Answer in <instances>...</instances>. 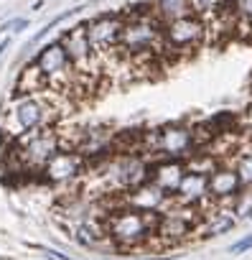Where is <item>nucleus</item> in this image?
<instances>
[{"label": "nucleus", "instance_id": "obj_1", "mask_svg": "<svg viewBox=\"0 0 252 260\" xmlns=\"http://www.w3.org/2000/svg\"><path fill=\"white\" fill-rule=\"evenodd\" d=\"M161 212H138L130 207H115L107 217V240L117 250H143L156 242Z\"/></svg>", "mask_w": 252, "mask_h": 260}, {"label": "nucleus", "instance_id": "obj_2", "mask_svg": "<svg viewBox=\"0 0 252 260\" xmlns=\"http://www.w3.org/2000/svg\"><path fill=\"white\" fill-rule=\"evenodd\" d=\"M117 54L130 59H153L163 54V23L156 16V11L140 16H125Z\"/></svg>", "mask_w": 252, "mask_h": 260}, {"label": "nucleus", "instance_id": "obj_3", "mask_svg": "<svg viewBox=\"0 0 252 260\" xmlns=\"http://www.w3.org/2000/svg\"><path fill=\"white\" fill-rule=\"evenodd\" d=\"M146 141H151V158L186 161L196 151H201L196 125H186V122H168V125L153 130V133H146Z\"/></svg>", "mask_w": 252, "mask_h": 260}, {"label": "nucleus", "instance_id": "obj_4", "mask_svg": "<svg viewBox=\"0 0 252 260\" xmlns=\"http://www.w3.org/2000/svg\"><path fill=\"white\" fill-rule=\"evenodd\" d=\"M54 115H56V107L51 102H46L44 94L18 97L11 110V127H6V130H8V136L18 138V136L31 133V130H39V127H51Z\"/></svg>", "mask_w": 252, "mask_h": 260}, {"label": "nucleus", "instance_id": "obj_5", "mask_svg": "<svg viewBox=\"0 0 252 260\" xmlns=\"http://www.w3.org/2000/svg\"><path fill=\"white\" fill-rule=\"evenodd\" d=\"M204 41H206V21L196 13L163 23V54H171V56L191 54Z\"/></svg>", "mask_w": 252, "mask_h": 260}, {"label": "nucleus", "instance_id": "obj_6", "mask_svg": "<svg viewBox=\"0 0 252 260\" xmlns=\"http://www.w3.org/2000/svg\"><path fill=\"white\" fill-rule=\"evenodd\" d=\"M33 64L41 69V74L46 77V82H49L51 89H66L74 82V77H79V72L74 69V64H71V59H69V54L61 46L59 39L44 44L36 51Z\"/></svg>", "mask_w": 252, "mask_h": 260}, {"label": "nucleus", "instance_id": "obj_7", "mask_svg": "<svg viewBox=\"0 0 252 260\" xmlns=\"http://www.w3.org/2000/svg\"><path fill=\"white\" fill-rule=\"evenodd\" d=\"M89 41L97 51L99 59L117 54L120 49V39H122V28H125V16L122 13H99L92 21H84Z\"/></svg>", "mask_w": 252, "mask_h": 260}, {"label": "nucleus", "instance_id": "obj_8", "mask_svg": "<svg viewBox=\"0 0 252 260\" xmlns=\"http://www.w3.org/2000/svg\"><path fill=\"white\" fill-rule=\"evenodd\" d=\"M59 41H61V46L66 49V54H69L74 69H77L82 77H87V74H92V72L97 69L99 56H97V51H94V46H92V41H89V34H87V26H84V23H77V26L66 28V31L59 36Z\"/></svg>", "mask_w": 252, "mask_h": 260}, {"label": "nucleus", "instance_id": "obj_9", "mask_svg": "<svg viewBox=\"0 0 252 260\" xmlns=\"http://www.w3.org/2000/svg\"><path fill=\"white\" fill-rule=\"evenodd\" d=\"M117 207H130L138 212H168L173 207V197H168L163 189H158L153 181H146L130 191L117 194Z\"/></svg>", "mask_w": 252, "mask_h": 260}, {"label": "nucleus", "instance_id": "obj_10", "mask_svg": "<svg viewBox=\"0 0 252 260\" xmlns=\"http://www.w3.org/2000/svg\"><path fill=\"white\" fill-rule=\"evenodd\" d=\"M82 174H87V158L79 151H59L41 171V179L46 184H71Z\"/></svg>", "mask_w": 252, "mask_h": 260}, {"label": "nucleus", "instance_id": "obj_11", "mask_svg": "<svg viewBox=\"0 0 252 260\" xmlns=\"http://www.w3.org/2000/svg\"><path fill=\"white\" fill-rule=\"evenodd\" d=\"M173 202L181 204V207H194V209H209L214 204L211 199V191H209V176H201V174H191L186 171L178 191L173 194Z\"/></svg>", "mask_w": 252, "mask_h": 260}, {"label": "nucleus", "instance_id": "obj_12", "mask_svg": "<svg viewBox=\"0 0 252 260\" xmlns=\"http://www.w3.org/2000/svg\"><path fill=\"white\" fill-rule=\"evenodd\" d=\"M242 179L239 174L234 171V166L229 161H224L211 176H209V191H211V199L222 207H232V199L242 191Z\"/></svg>", "mask_w": 252, "mask_h": 260}, {"label": "nucleus", "instance_id": "obj_13", "mask_svg": "<svg viewBox=\"0 0 252 260\" xmlns=\"http://www.w3.org/2000/svg\"><path fill=\"white\" fill-rule=\"evenodd\" d=\"M186 176V161L178 158H151V181L173 197Z\"/></svg>", "mask_w": 252, "mask_h": 260}, {"label": "nucleus", "instance_id": "obj_14", "mask_svg": "<svg viewBox=\"0 0 252 260\" xmlns=\"http://www.w3.org/2000/svg\"><path fill=\"white\" fill-rule=\"evenodd\" d=\"M237 224H239V219L234 217V212L214 202L209 209L201 212V222H199L196 232L201 240H209V237H222V235L232 232Z\"/></svg>", "mask_w": 252, "mask_h": 260}, {"label": "nucleus", "instance_id": "obj_15", "mask_svg": "<svg viewBox=\"0 0 252 260\" xmlns=\"http://www.w3.org/2000/svg\"><path fill=\"white\" fill-rule=\"evenodd\" d=\"M46 89H51V87H49V82H46V77H44V74H41V69L31 61L28 67H23V69L18 72L13 100H18V97H28V94H44Z\"/></svg>", "mask_w": 252, "mask_h": 260}, {"label": "nucleus", "instance_id": "obj_16", "mask_svg": "<svg viewBox=\"0 0 252 260\" xmlns=\"http://www.w3.org/2000/svg\"><path fill=\"white\" fill-rule=\"evenodd\" d=\"M153 11L161 18V23H171V21L194 16L191 0H153Z\"/></svg>", "mask_w": 252, "mask_h": 260}, {"label": "nucleus", "instance_id": "obj_17", "mask_svg": "<svg viewBox=\"0 0 252 260\" xmlns=\"http://www.w3.org/2000/svg\"><path fill=\"white\" fill-rule=\"evenodd\" d=\"M222 164H224V161H222L214 151L201 148V151H196L191 158H186V171H191V174H201V176H211Z\"/></svg>", "mask_w": 252, "mask_h": 260}, {"label": "nucleus", "instance_id": "obj_18", "mask_svg": "<svg viewBox=\"0 0 252 260\" xmlns=\"http://www.w3.org/2000/svg\"><path fill=\"white\" fill-rule=\"evenodd\" d=\"M229 164H232L234 171L239 174L242 186H244V189H252V143L237 146V153H234V158H232Z\"/></svg>", "mask_w": 252, "mask_h": 260}, {"label": "nucleus", "instance_id": "obj_19", "mask_svg": "<svg viewBox=\"0 0 252 260\" xmlns=\"http://www.w3.org/2000/svg\"><path fill=\"white\" fill-rule=\"evenodd\" d=\"M222 13L234 16V26L252 28V0H232V3H229ZM222 13H219V16H222Z\"/></svg>", "mask_w": 252, "mask_h": 260}, {"label": "nucleus", "instance_id": "obj_20", "mask_svg": "<svg viewBox=\"0 0 252 260\" xmlns=\"http://www.w3.org/2000/svg\"><path fill=\"white\" fill-rule=\"evenodd\" d=\"M229 3H232V0H191L194 13H196V16H201L204 21H206V18H211V16L217 18V16L229 6Z\"/></svg>", "mask_w": 252, "mask_h": 260}, {"label": "nucleus", "instance_id": "obj_21", "mask_svg": "<svg viewBox=\"0 0 252 260\" xmlns=\"http://www.w3.org/2000/svg\"><path fill=\"white\" fill-rule=\"evenodd\" d=\"M229 209L234 212V217H237L239 222L252 219V189H242V191L232 199V207H229Z\"/></svg>", "mask_w": 252, "mask_h": 260}, {"label": "nucleus", "instance_id": "obj_22", "mask_svg": "<svg viewBox=\"0 0 252 260\" xmlns=\"http://www.w3.org/2000/svg\"><path fill=\"white\" fill-rule=\"evenodd\" d=\"M249 250H252V232L244 235V237H239L237 242H232L227 252H229V255H244V252H249Z\"/></svg>", "mask_w": 252, "mask_h": 260}, {"label": "nucleus", "instance_id": "obj_23", "mask_svg": "<svg viewBox=\"0 0 252 260\" xmlns=\"http://www.w3.org/2000/svg\"><path fill=\"white\" fill-rule=\"evenodd\" d=\"M23 28H28V18H13L3 26V31H16V34H21Z\"/></svg>", "mask_w": 252, "mask_h": 260}, {"label": "nucleus", "instance_id": "obj_24", "mask_svg": "<svg viewBox=\"0 0 252 260\" xmlns=\"http://www.w3.org/2000/svg\"><path fill=\"white\" fill-rule=\"evenodd\" d=\"M39 250H41L49 260H71L69 255H61V252H56V250H51V247H39Z\"/></svg>", "mask_w": 252, "mask_h": 260}, {"label": "nucleus", "instance_id": "obj_25", "mask_svg": "<svg viewBox=\"0 0 252 260\" xmlns=\"http://www.w3.org/2000/svg\"><path fill=\"white\" fill-rule=\"evenodd\" d=\"M11 46V39H3V41H0V56H3V51Z\"/></svg>", "mask_w": 252, "mask_h": 260}, {"label": "nucleus", "instance_id": "obj_26", "mask_svg": "<svg viewBox=\"0 0 252 260\" xmlns=\"http://www.w3.org/2000/svg\"><path fill=\"white\" fill-rule=\"evenodd\" d=\"M0 260H3V257H0Z\"/></svg>", "mask_w": 252, "mask_h": 260}]
</instances>
